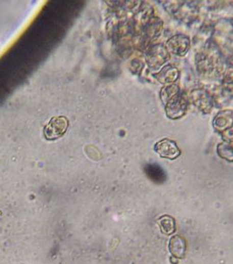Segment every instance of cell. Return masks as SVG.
Returning <instances> with one entry per match:
<instances>
[{"label":"cell","mask_w":233,"mask_h":264,"mask_svg":"<svg viewBox=\"0 0 233 264\" xmlns=\"http://www.w3.org/2000/svg\"><path fill=\"white\" fill-rule=\"evenodd\" d=\"M69 119L64 116L53 117L49 122L44 126L43 135L48 141L59 139L65 135L69 128Z\"/></svg>","instance_id":"6da1fadb"},{"label":"cell","mask_w":233,"mask_h":264,"mask_svg":"<svg viewBox=\"0 0 233 264\" xmlns=\"http://www.w3.org/2000/svg\"><path fill=\"white\" fill-rule=\"evenodd\" d=\"M156 150L162 157L168 158L174 160L179 156L180 150L174 142L168 139H163L162 141L157 143L156 145Z\"/></svg>","instance_id":"7a4b0ae2"},{"label":"cell","mask_w":233,"mask_h":264,"mask_svg":"<svg viewBox=\"0 0 233 264\" xmlns=\"http://www.w3.org/2000/svg\"><path fill=\"white\" fill-rule=\"evenodd\" d=\"M185 240L180 236L172 237L169 241V251L174 257L184 258L185 255Z\"/></svg>","instance_id":"3957f363"},{"label":"cell","mask_w":233,"mask_h":264,"mask_svg":"<svg viewBox=\"0 0 233 264\" xmlns=\"http://www.w3.org/2000/svg\"><path fill=\"white\" fill-rule=\"evenodd\" d=\"M188 47H189L188 38L182 35L173 37L170 41H168V48L174 54L184 53L187 51Z\"/></svg>","instance_id":"277c9868"},{"label":"cell","mask_w":233,"mask_h":264,"mask_svg":"<svg viewBox=\"0 0 233 264\" xmlns=\"http://www.w3.org/2000/svg\"><path fill=\"white\" fill-rule=\"evenodd\" d=\"M169 102L170 103L168 106V111H170V113H168V115L171 117H180L184 113L185 108H186V103L184 99L174 97Z\"/></svg>","instance_id":"5b68a950"},{"label":"cell","mask_w":233,"mask_h":264,"mask_svg":"<svg viewBox=\"0 0 233 264\" xmlns=\"http://www.w3.org/2000/svg\"><path fill=\"white\" fill-rule=\"evenodd\" d=\"M159 225L162 229V233L166 234H171L175 230V223L173 217L169 216H163L159 219Z\"/></svg>","instance_id":"8992f818"},{"label":"cell","mask_w":233,"mask_h":264,"mask_svg":"<svg viewBox=\"0 0 233 264\" xmlns=\"http://www.w3.org/2000/svg\"><path fill=\"white\" fill-rule=\"evenodd\" d=\"M162 76V80H164L165 83L174 81V79L177 78L178 72L174 69L172 66H167L164 70H162V73H160Z\"/></svg>","instance_id":"52a82bcc"},{"label":"cell","mask_w":233,"mask_h":264,"mask_svg":"<svg viewBox=\"0 0 233 264\" xmlns=\"http://www.w3.org/2000/svg\"><path fill=\"white\" fill-rule=\"evenodd\" d=\"M147 168H148L147 173L151 179L156 182L159 180L161 181L163 180V171L157 165H149Z\"/></svg>","instance_id":"ba28073f"}]
</instances>
